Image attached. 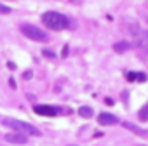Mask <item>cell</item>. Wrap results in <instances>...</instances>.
I'll return each instance as SVG.
<instances>
[{
    "mask_svg": "<svg viewBox=\"0 0 148 146\" xmlns=\"http://www.w3.org/2000/svg\"><path fill=\"white\" fill-rule=\"evenodd\" d=\"M42 23L49 28V30H56V31H61V30H66L70 28V19L61 14V12H56V11H47L42 14Z\"/></svg>",
    "mask_w": 148,
    "mask_h": 146,
    "instance_id": "obj_1",
    "label": "cell"
},
{
    "mask_svg": "<svg viewBox=\"0 0 148 146\" xmlns=\"http://www.w3.org/2000/svg\"><path fill=\"white\" fill-rule=\"evenodd\" d=\"M4 125L11 127L14 132H21L25 136H40V130L37 127H33L28 122H21V120H14V118H4Z\"/></svg>",
    "mask_w": 148,
    "mask_h": 146,
    "instance_id": "obj_2",
    "label": "cell"
},
{
    "mask_svg": "<svg viewBox=\"0 0 148 146\" xmlns=\"http://www.w3.org/2000/svg\"><path fill=\"white\" fill-rule=\"evenodd\" d=\"M21 33L25 35V37H28L30 40H35V42H47L49 40V35L42 30V28H38V26H35V25H21Z\"/></svg>",
    "mask_w": 148,
    "mask_h": 146,
    "instance_id": "obj_3",
    "label": "cell"
},
{
    "mask_svg": "<svg viewBox=\"0 0 148 146\" xmlns=\"http://www.w3.org/2000/svg\"><path fill=\"white\" fill-rule=\"evenodd\" d=\"M33 111L37 115H42V117H56L61 113V108L59 106H51V104H37L33 108Z\"/></svg>",
    "mask_w": 148,
    "mask_h": 146,
    "instance_id": "obj_4",
    "label": "cell"
},
{
    "mask_svg": "<svg viewBox=\"0 0 148 146\" xmlns=\"http://www.w3.org/2000/svg\"><path fill=\"white\" fill-rule=\"evenodd\" d=\"M5 141L12 143V144H26L28 137L21 132H9V134H5Z\"/></svg>",
    "mask_w": 148,
    "mask_h": 146,
    "instance_id": "obj_5",
    "label": "cell"
},
{
    "mask_svg": "<svg viewBox=\"0 0 148 146\" xmlns=\"http://www.w3.org/2000/svg\"><path fill=\"white\" fill-rule=\"evenodd\" d=\"M122 127L127 129V130H131V132H134V134H138L139 137H148V130H145V129H141V127H138V125H134L131 122H124Z\"/></svg>",
    "mask_w": 148,
    "mask_h": 146,
    "instance_id": "obj_6",
    "label": "cell"
},
{
    "mask_svg": "<svg viewBox=\"0 0 148 146\" xmlns=\"http://www.w3.org/2000/svg\"><path fill=\"white\" fill-rule=\"evenodd\" d=\"M98 122H99L101 125H115V123L119 122V118H117L115 115H112V113H101V115L98 117Z\"/></svg>",
    "mask_w": 148,
    "mask_h": 146,
    "instance_id": "obj_7",
    "label": "cell"
},
{
    "mask_svg": "<svg viewBox=\"0 0 148 146\" xmlns=\"http://www.w3.org/2000/svg\"><path fill=\"white\" fill-rule=\"evenodd\" d=\"M129 49H131V44H129V42H125V40L113 44V50H115V52H119V54H122V52H125V50H129Z\"/></svg>",
    "mask_w": 148,
    "mask_h": 146,
    "instance_id": "obj_8",
    "label": "cell"
},
{
    "mask_svg": "<svg viewBox=\"0 0 148 146\" xmlns=\"http://www.w3.org/2000/svg\"><path fill=\"white\" fill-rule=\"evenodd\" d=\"M92 108H89V106H82V108H79V115L80 117H84V118H91L92 117Z\"/></svg>",
    "mask_w": 148,
    "mask_h": 146,
    "instance_id": "obj_9",
    "label": "cell"
},
{
    "mask_svg": "<svg viewBox=\"0 0 148 146\" xmlns=\"http://www.w3.org/2000/svg\"><path fill=\"white\" fill-rule=\"evenodd\" d=\"M138 117H139V120H141V122H146V120H148V104H145V106L139 110Z\"/></svg>",
    "mask_w": 148,
    "mask_h": 146,
    "instance_id": "obj_10",
    "label": "cell"
},
{
    "mask_svg": "<svg viewBox=\"0 0 148 146\" xmlns=\"http://www.w3.org/2000/svg\"><path fill=\"white\" fill-rule=\"evenodd\" d=\"M11 7H7V5H4V4H0V14H11Z\"/></svg>",
    "mask_w": 148,
    "mask_h": 146,
    "instance_id": "obj_11",
    "label": "cell"
},
{
    "mask_svg": "<svg viewBox=\"0 0 148 146\" xmlns=\"http://www.w3.org/2000/svg\"><path fill=\"white\" fill-rule=\"evenodd\" d=\"M42 54H44L45 57H49V59H52V57H56V54H54L52 50H49V49H44V50H42Z\"/></svg>",
    "mask_w": 148,
    "mask_h": 146,
    "instance_id": "obj_12",
    "label": "cell"
},
{
    "mask_svg": "<svg viewBox=\"0 0 148 146\" xmlns=\"http://www.w3.org/2000/svg\"><path fill=\"white\" fill-rule=\"evenodd\" d=\"M136 80L138 82H146V75L145 73H136Z\"/></svg>",
    "mask_w": 148,
    "mask_h": 146,
    "instance_id": "obj_13",
    "label": "cell"
},
{
    "mask_svg": "<svg viewBox=\"0 0 148 146\" xmlns=\"http://www.w3.org/2000/svg\"><path fill=\"white\" fill-rule=\"evenodd\" d=\"M127 80L129 82H134L136 80V73H127Z\"/></svg>",
    "mask_w": 148,
    "mask_h": 146,
    "instance_id": "obj_14",
    "label": "cell"
},
{
    "mask_svg": "<svg viewBox=\"0 0 148 146\" xmlns=\"http://www.w3.org/2000/svg\"><path fill=\"white\" fill-rule=\"evenodd\" d=\"M23 77H25V78H30V77H32V71H26V73H25Z\"/></svg>",
    "mask_w": 148,
    "mask_h": 146,
    "instance_id": "obj_15",
    "label": "cell"
},
{
    "mask_svg": "<svg viewBox=\"0 0 148 146\" xmlns=\"http://www.w3.org/2000/svg\"><path fill=\"white\" fill-rule=\"evenodd\" d=\"M9 84H11V87H14V89H16V82H14V80H12V78H11V80H9Z\"/></svg>",
    "mask_w": 148,
    "mask_h": 146,
    "instance_id": "obj_16",
    "label": "cell"
}]
</instances>
